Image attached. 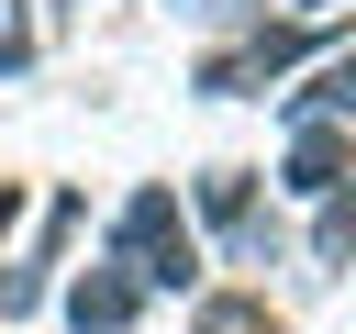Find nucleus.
<instances>
[{"label": "nucleus", "instance_id": "39448f33", "mask_svg": "<svg viewBox=\"0 0 356 334\" xmlns=\"http://www.w3.org/2000/svg\"><path fill=\"white\" fill-rule=\"evenodd\" d=\"M300 111H323V122H334V111H356V56H334V67L312 78V100H300Z\"/></svg>", "mask_w": 356, "mask_h": 334}, {"label": "nucleus", "instance_id": "f257e3e1", "mask_svg": "<svg viewBox=\"0 0 356 334\" xmlns=\"http://www.w3.org/2000/svg\"><path fill=\"white\" fill-rule=\"evenodd\" d=\"M111 234H122V267H134V278H156V289H189V278H200V245H189V223H178V189H134Z\"/></svg>", "mask_w": 356, "mask_h": 334}, {"label": "nucleus", "instance_id": "20e7f679", "mask_svg": "<svg viewBox=\"0 0 356 334\" xmlns=\"http://www.w3.org/2000/svg\"><path fill=\"white\" fill-rule=\"evenodd\" d=\"M200 223H222V234H245V223H256V189H245V167H211V178H200Z\"/></svg>", "mask_w": 356, "mask_h": 334}, {"label": "nucleus", "instance_id": "7ed1b4c3", "mask_svg": "<svg viewBox=\"0 0 356 334\" xmlns=\"http://www.w3.org/2000/svg\"><path fill=\"white\" fill-rule=\"evenodd\" d=\"M134 301H145V289H134V267H89V278L67 289V323H78V334H122V323H134Z\"/></svg>", "mask_w": 356, "mask_h": 334}, {"label": "nucleus", "instance_id": "423d86ee", "mask_svg": "<svg viewBox=\"0 0 356 334\" xmlns=\"http://www.w3.org/2000/svg\"><path fill=\"white\" fill-rule=\"evenodd\" d=\"M256 323H267L256 301H211V312H200V334H256Z\"/></svg>", "mask_w": 356, "mask_h": 334}, {"label": "nucleus", "instance_id": "f03ea898", "mask_svg": "<svg viewBox=\"0 0 356 334\" xmlns=\"http://www.w3.org/2000/svg\"><path fill=\"white\" fill-rule=\"evenodd\" d=\"M345 178H356V134L323 122V111H300V134H289V189L323 200V189H345Z\"/></svg>", "mask_w": 356, "mask_h": 334}]
</instances>
